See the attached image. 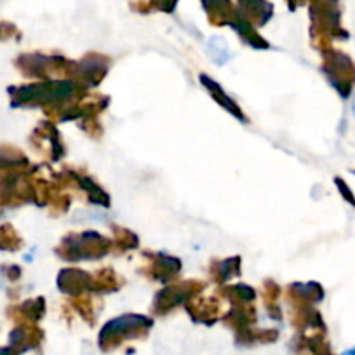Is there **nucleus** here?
Wrapping results in <instances>:
<instances>
[{"mask_svg": "<svg viewBox=\"0 0 355 355\" xmlns=\"http://www.w3.org/2000/svg\"><path fill=\"white\" fill-rule=\"evenodd\" d=\"M343 355H355V348H352V350H348V352H345Z\"/></svg>", "mask_w": 355, "mask_h": 355, "instance_id": "2", "label": "nucleus"}, {"mask_svg": "<svg viewBox=\"0 0 355 355\" xmlns=\"http://www.w3.org/2000/svg\"><path fill=\"white\" fill-rule=\"evenodd\" d=\"M0 355H15V354H11V350H0Z\"/></svg>", "mask_w": 355, "mask_h": 355, "instance_id": "1", "label": "nucleus"}, {"mask_svg": "<svg viewBox=\"0 0 355 355\" xmlns=\"http://www.w3.org/2000/svg\"><path fill=\"white\" fill-rule=\"evenodd\" d=\"M352 108H354V114H355V96H354V103H352Z\"/></svg>", "mask_w": 355, "mask_h": 355, "instance_id": "3", "label": "nucleus"}]
</instances>
